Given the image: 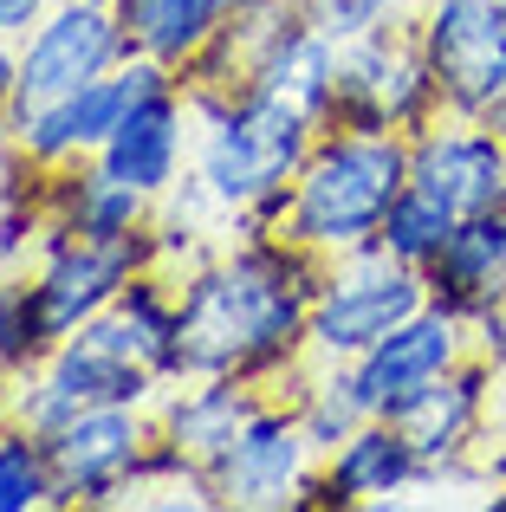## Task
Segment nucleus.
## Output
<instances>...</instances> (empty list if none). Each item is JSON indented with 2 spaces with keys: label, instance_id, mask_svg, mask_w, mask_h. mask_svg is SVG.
<instances>
[{
  "label": "nucleus",
  "instance_id": "16",
  "mask_svg": "<svg viewBox=\"0 0 506 512\" xmlns=\"http://www.w3.org/2000/svg\"><path fill=\"white\" fill-rule=\"evenodd\" d=\"M189 156H195V104H189V85L169 78V85L130 98L124 124L111 130L98 163L124 175L130 188H143L150 201H163L176 182H189Z\"/></svg>",
  "mask_w": 506,
  "mask_h": 512
},
{
  "label": "nucleus",
  "instance_id": "2",
  "mask_svg": "<svg viewBox=\"0 0 506 512\" xmlns=\"http://www.w3.org/2000/svg\"><path fill=\"white\" fill-rule=\"evenodd\" d=\"M195 104V156L189 182L221 208L228 227H279L286 188L305 169L318 143V117L273 98L266 85H241L228 98H189Z\"/></svg>",
  "mask_w": 506,
  "mask_h": 512
},
{
  "label": "nucleus",
  "instance_id": "10",
  "mask_svg": "<svg viewBox=\"0 0 506 512\" xmlns=\"http://www.w3.org/2000/svg\"><path fill=\"white\" fill-rule=\"evenodd\" d=\"M416 46L442 91V117L481 124L506 91V20L500 0H422L416 7Z\"/></svg>",
  "mask_w": 506,
  "mask_h": 512
},
{
  "label": "nucleus",
  "instance_id": "1",
  "mask_svg": "<svg viewBox=\"0 0 506 512\" xmlns=\"http://www.w3.org/2000/svg\"><path fill=\"white\" fill-rule=\"evenodd\" d=\"M325 260L279 227H228L208 260L176 273L182 286V376H247L273 396L305 363Z\"/></svg>",
  "mask_w": 506,
  "mask_h": 512
},
{
  "label": "nucleus",
  "instance_id": "26",
  "mask_svg": "<svg viewBox=\"0 0 506 512\" xmlns=\"http://www.w3.org/2000/svg\"><path fill=\"white\" fill-rule=\"evenodd\" d=\"M422 0H305L312 26L325 39H364V33H383V26H409Z\"/></svg>",
  "mask_w": 506,
  "mask_h": 512
},
{
  "label": "nucleus",
  "instance_id": "20",
  "mask_svg": "<svg viewBox=\"0 0 506 512\" xmlns=\"http://www.w3.org/2000/svg\"><path fill=\"white\" fill-rule=\"evenodd\" d=\"M422 279H429V305H442V312H455V318L474 325L506 292V208L455 221V234L442 240V253L422 266Z\"/></svg>",
  "mask_w": 506,
  "mask_h": 512
},
{
  "label": "nucleus",
  "instance_id": "22",
  "mask_svg": "<svg viewBox=\"0 0 506 512\" xmlns=\"http://www.w3.org/2000/svg\"><path fill=\"white\" fill-rule=\"evenodd\" d=\"M124 26L130 46L143 59H163L176 72H189L208 46L234 26V0H124Z\"/></svg>",
  "mask_w": 506,
  "mask_h": 512
},
{
  "label": "nucleus",
  "instance_id": "18",
  "mask_svg": "<svg viewBox=\"0 0 506 512\" xmlns=\"http://www.w3.org/2000/svg\"><path fill=\"white\" fill-rule=\"evenodd\" d=\"M91 325L124 350V357L156 370L163 383H182V286H176V273L143 266Z\"/></svg>",
  "mask_w": 506,
  "mask_h": 512
},
{
  "label": "nucleus",
  "instance_id": "5",
  "mask_svg": "<svg viewBox=\"0 0 506 512\" xmlns=\"http://www.w3.org/2000/svg\"><path fill=\"white\" fill-rule=\"evenodd\" d=\"M494 409H500V363H487L474 350V357H461L448 376H435L429 389H416L390 415L429 461V493H481L487 500L481 448L494 435Z\"/></svg>",
  "mask_w": 506,
  "mask_h": 512
},
{
  "label": "nucleus",
  "instance_id": "11",
  "mask_svg": "<svg viewBox=\"0 0 506 512\" xmlns=\"http://www.w3.org/2000/svg\"><path fill=\"white\" fill-rule=\"evenodd\" d=\"M46 448H52V474H59V512L130 506L143 454L156 448V409H137V402L78 409L59 435H46Z\"/></svg>",
  "mask_w": 506,
  "mask_h": 512
},
{
  "label": "nucleus",
  "instance_id": "32",
  "mask_svg": "<svg viewBox=\"0 0 506 512\" xmlns=\"http://www.w3.org/2000/svg\"><path fill=\"white\" fill-rule=\"evenodd\" d=\"M487 512H506V480H500L494 493H487Z\"/></svg>",
  "mask_w": 506,
  "mask_h": 512
},
{
  "label": "nucleus",
  "instance_id": "17",
  "mask_svg": "<svg viewBox=\"0 0 506 512\" xmlns=\"http://www.w3.org/2000/svg\"><path fill=\"white\" fill-rule=\"evenodd\" d=\"M260 402L266 389L247 383V376H182L156 396V435L169 448H182L195 467H215Z\"/></svg>",
  "mask_w": 506,
  "mask_h": 512
},
{
  "label": "nucleus",
  "instance_id": "3",
  "mask_svg": "<svg viewBox=\"0 0 506 512\" xmlns=\"http://www.w3.org/2000/svg\"><path fill=\"white\" fill-rule=\"evenodd\" d=\"M409 188V137L396 130H318L305 169L286 188V221L279 234L299 240L318 260L377 240L390 201Z\"/></svg>",
  "mask_w": 506,
  "mask_h": 512
},
{
  "label": "nucleus",
  "instance_id": "25",
  "mask_svg": "<svg viewBox=\"0 0 506 512\" xmlns=\"http://www.w3.org/2000/svg\"><path fill=\"white\" fill-rule=\"evenodd\" d=\"M46 357H52V344H46V331H39V318H33V299H26V273L13 266V273H0V370L26 376Z\"/></svg>",
  "mask_w": 506,
  "mask_h": 512
},
{
  "label": "nucleus",
  "instance_id": "28",
  "mask_svg": "<svg viewBox=\"0 0 506 512\" xmlns=\"http://www.w3.org/2000/svg\"><path fill=\"white\" fill-rule=\"evenodd\" d=\"M52 7H59V0H0V39H13V46H20V39L33 33Z\"/></svg>",
  "mask_w": 506,
  "mask_h": 512
},
{
  "label": "nucleus",
  "instance_id": "19",
  "mask_svg": "<svg viewBox=\"0 0 506 512\" xmlns=\"http://www.w3.org/2000/svg\"><path fill=\"white\" fill-rule=\"evenodd\" d=\"M46 221L85 240H137L150 234L156 201L91 156V163H72V169H46Z\"/></svg>",
  "mask_w": 506,
  "mask_h": 512
},
{
  "label": "nucleus",
  "instance_id": "9",
  "mask_svg": "<svg viewBox=\"0 0 506 512\" xmlns=\"http://www.w3.org/2000/svg\"><path fill=\"white\" fill-rule=\"evenodd\" d=\"M325 454L312 448L299 409L286 396H266L247 415V428L234 435V448L221 454L208 474H215L221 512H305V493L318 480Z\"/></svg>",
  "mask_w": 506,
  "mask_h": 512
},
{
  "label": "nucleus",
  "instance_id": "34",
  "mask_svg": "<svg viewBox=\"0 0 506 512\" xmlns=\"http://www.w3.org/2000/svg\"><path fill=\"white\" fill-rule=\"evenodd\" d=\"M500 20H506V0H500Z\"/></svg>",
  "mask_w": 506,
  "mask_h": 512
},
{
  "label": "nucleus",
  "instance_id": "13",
  "mask_svg": "<svg viewBox=\"0 0 506 512\" xmlns=\"http://www.w3.org/2000/svg\"><path fill=\"white\" fill-rule=\"evenodd\" d=\"M409 493H429V461L416 454V441H409L390 415H370V422H357L351 435L318 461L305 512L396 506V500H409Z\"/></svg>",
  "mask_w": 506,
  "mask_h": 512
},
{
  "label": "nucleus",
  "instance_id": "27",
  "mask_svg": "<svg viewBox=\"0 0 506 512\" xmlns=\"http://www.w3.org/2000/svg\"><path fill=\"white\" fill-rule=\"evenodd\" d=\"M474 350H481L487 363H500V370H506V292L487 305L481 318H474Z\"/></svg>",
  "mask_w": 506,
  "mask_h": 512
},
{
  "label": "nucleus",
  "instance_id": "8",
  "mask_svg": "<svg viewBox=\"0 0 506 512\" xmlns=\"http://www.w3.org/2000/svg\"><path fill=\"white\" fill-rule=\"evenodd\" d=\"M169 78H182L176 65L163 59H143V52H130L124 65H117L111 78H91V85L65 91V98L52 104H33V111H13L7 124V150H20L26 163H33L39 175L46 169H72V163H91V156L111 143V130L124 124L130 98H143V91L169 85Z\"/></svg>",
  "mask_w": 506,
  "mask_h": 512
},
{
  "label": "nucleus",
  "instance_id": "33",
  "mask_svg": "<svg viewBox=\"0 0 506 512\" xmlns=\"http://www.w3.org/2000/svg\"><path fill=\"white\" fill-rule=\"evenodd\" d=\"M104 7H124V0H104Z\"/></svg>",
  "mask_w": 506,
  "mask_h": 512
},
{
  "label": "nucleus",
  "instance_id": "12",
  "mask_svg": "<svg viewBox=\"0 0 506 512\" xmlns=\"http://www.w3.org/2000/svg\"><path fill=\"white\" fill-rule=\"evenodd\" d=\"M130 52L137 46H130V26H124L117 7H104V0H59V7L20 39V104H13V111L52 104V98H65V91L91 85V78H111Z\"/></svg>",
  "mask_w": 506,
  "mask_h": 512
},
{
  "label": "nucleus",
  "instance_id": "31",
  "mask_svg": "<svg viewBox=\"0 0 506 512\" xmlns=\"http://www.w3.org/2000/svg\"><path fill=\"white\" fill-rule=\"evenodd\" d=\"M7 409H13V376L0 370V422H7Z\"/></svg>",
  "mask_w": 506,
  "mask_h": 512
},
{
  "label": "nucleus",
  "instance_id": "30",
  "mask_svg": "<svg viewBox=\"0 0 506 512\" xmlns=\"http://www.w3.org/2000/svg\"><path fill=\"white\" fill-rule=\"evenodd\" d=\"M481 124H487V130H494V137L506 143V91H500V98H494V111H487V117H481Z\"/></svg>",
  "mask_w": 506,
  "mask_h": 512
},
{
  "label": "nucleus",
  "instance_id": "29",
  "mask_svg": "<svg viewBox=\"0 0 506 512\" xmlns=\"http://www.w3.org/2000/svg\"><path fill=\"white\" fill-rule=\"evenodd\" d=\"M13 104H20V46H13V39H0V137H7Z\"/></svg>",
  "mask_w": 506,
  "mask_h": 512
},
{
  "label": "nucleus",
  "instance_id": "14",
  "mask_svg": "<svg viewBox=\"0 0 506 512\" xmlns=\"http://www.w3.org/2000/svg\"><path fill=\"white\" fill-rule=\"evenodd\" d=\"M409 182L455 221L506 208V143L474 117H435L409 137Z\"/></svg>",
  "mask_w": 506,
  "mask_h": 512
},
{
  "label": "nucleus",
  "instance_id": "4",
  "mask_svg": "<svg viewBox=\"0 0 506 512\" xmlns=\"http://www.w3.org/2000/svg\"><path fill=\"white\" fill-rule=\"evenodd\" d=\"M429 305V279L422 266H403L383 240L325 260L312 318H305V357L318 363H357L377 338H390L403 318Z\"/></svg>",
  "mask_w": 506,
  "mask_h": 512
},
{
  "label": "nucleus",
  "instance_id": "7",
  "mask_svg": "<svg viewBox=\"0 0 506 512\" xmlns=\"http://www.w3.org/2000/svg\"><path fill=\"white\" fill-rule=\"evenodd\" d=\"M143 266H156L150 234H137V240H85V234H65V227L46 221L33 260L20 266L26 273V299H33V318H39V331H46V344L59 350L72 331H85L91 318L143 273Z\"/></svg>",
  "mask_w": 506,
  "mask_h": 512
},
{
  "label": "nucleus",
  "instance_id": "23",
  "mask_svg": "<svg viewBox=\"0 0 506 512\" xmlns=\"http://www.w3.org/2000/svg\"><path fill=\"white\" fill-rule=\"evenodd\" d=\"M0 512H59L52 448L20 422H0Z\"/></svg>",
  "mask_w": 506,
  "mask_h": 512
},
{
  "label": "nucleus",
  "instance_id": "6",
  "mask_svg": "<svg viewBox=\"0 0 506 512\" xmlns=\"http://www.w3.org/2000/svg\"><path fill=\"white\" fill-rule=\"evenodd\" d=\"M435 117H442V91H435V72L416 46V26H383V33L338 46V85H331V124L338 130L416 137Z\"/></svg>",
  "mask_w": 506,
  "mask_h": 512
},
{
  "label": "nucleus",
  "instance_id": "15",
  "mask_svg": "<svg viewBox=\"0 0 506 512\" xmlns=\"http://www.w3.org/2000/svg\"><path fill=\"white\" fill-rule=\"evenodd\" d=\"M461 357H474V325L455 318V312H442V305H422L390 338L370 344L364 357L351 363V376H357V396L370 402V415H396L416 389H429L435 376H448Z\"/></svg>",
  "mask_w": 506,
  "mask_h": 512
},
{
  "label": "nucleus",
  "instance_id": "24",
  "mask_svg": "<svg viewBox=\"0 0 506 512\" xmlns=\"http://www.w3.org/2000/svg\"><path fill=\"white\" fill-rule=\"evenodd\" d=\"M455 234V214L442 208V201H429L416 182L403 188V195L390 201V214H383V227H377V240L396 253L403 266H429L435 253H442V240Z\"/></svg>",
  "mask_w": 506,
  "mask_h": 512
},
{
  "label": "nucleus",
  "instance_id": "21",
  "mask_svg": "<svg viewBox=\"0 0 506 512\" xmlns=\"http://www.w3.org/2000/svg\"><path fill=\"white\" fill-rule=\"evenodd\" d=\"M253 85H266L273 98L312 111L318 124H331V85H338V39H325L312 26V13H299L292 26H279L273 46L253 59Z\"/></svg>",
  "mask_w": 506,
  "mask_h": 512
}]
</instances>
